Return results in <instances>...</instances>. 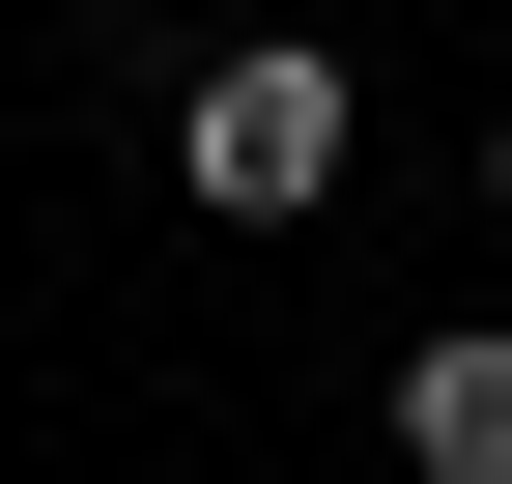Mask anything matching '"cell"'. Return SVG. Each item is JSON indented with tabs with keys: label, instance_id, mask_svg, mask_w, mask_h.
I'll use <instances>...</instances> for the list:
<instances>
[{
	"label": "cell",
	"instance_id": "6da1fadb",
	"mask_svg": "<svg viewBox=\"0 0 512 484\" xmlns=\"http://www.w3.org/2000/svg\"><path fill=\"white\" fill-rule=\"evenodd\" d=\"M342 143H370V86H342L313 29H256V57H200V86H171V171H200L228 228H313V200H342Z\"/></svg>",
	"mask_w": 512,
	"mask_h": 484
},
{
	"label": "cell",
	"instance_id": "7a4b0ae2",
	"mask_svg": "<svg viewBox=\"0 0 512 484\" xmlns=\"http://www.w3.org/2000/svg\"><path fill=\"white\" fill-rule=\"evenodd\" d=\"M399 456H427V484H512V314L399 342Z\"/></svg>",
	"mask_w": 512,
	"mask_h": 484
},
{
	"label": "cell",
	"instance_id": "3957f363",
	"mask_svg": "<svg viewBox=\"0 0 512 484\" xmlns=\"http://www.w3.org/2000/svg\"><path fill=\"white\" fill-rule=\"evenodd\" d=\"M484 228H512V114H484Z\"/></svg>",
	"mask_w": 512,
	"mask_h": 484
}]
</instances>
